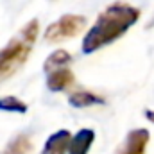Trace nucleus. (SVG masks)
Instances as JSON below:
<instances>
[{
	"label": "nucleus",
	"mask_w": 154,
	"mask_h": 154,
	"mask_svg": "<svg viewBox=\"0 0 154 154\" xmlns=\"http://www.w3.org/2000/svg\"><path fill=\"white\" fill-rule=\"evenodd\" d=\"M138 18H140V11L136 7L127 4H111L99 14L95 25L84 36L82 52L90 54L108 43H113L115 39L124 36L138 22Z\"/></svg>",
	"instance_id": "f257e3e1"
},
{
	"label": "nucleus",
	"mask_w": 154,
	"mask_h": 154,
	"mask_svg": "<svg viewBox=\"0 0 154 154\" xmlns=\"http://www.w3.org/2000/svg\"><path fill=\"white\" fill-rule=\"evenodd\" d=\"M38 36V22H29L14 39L9 41V45L0 50V81L13 75L27 59L31 47L34 45Z\"/></svg>",
	"instance_id": "f03ea898"
},
{
	"label": "nucleus",
	"mask_w": 154,
	"mask_h": 154,
	"mask_svg": "<svg viewBox=\"0 0 154 154\" xmlns=\"http://www.w3.org/2000/svg\"><path fill=\"white\" fill-rule=\"evenodd\" d=\"M86 25V18L84 16H77V14H65L61 16L57 22H54L52 25L47 27L45 39L50 43H59L63 39L74 38L79 34Z\"/></svg>",
	"instance_id": "7ed1b4c3"
},
{
	"label": "nucleus",
	"mask_w": 154,
	"mask_h": 154,
	"mask_svg": "<svg viewBox=\"0 0 154 154\" xmlns=\"http://www.w3.org/2000/svg\"><path fill=\"white\" fill-rule=\"evenodd\" d=\"M70 142H72V134L66 129H61L57 133H54L52 136H48L43 154H66L70 149Z\"/></svg>",
	"instance_id": "20e7f679"
},
{
	"label": "nucleus",
	"mask_w": 154,
	"mask_h": 154,
	"mask_svg": "<svg viewBox=\"0 0 154 154\" xmlns=\"http://www.w3.org/2000/svg\"><path fill=\"white\" fill-rule=\"evenodd\" d=\"M147 143H149V131L147 129H134L127 134L122 154H145Z\"/></svg>",
	"instance_id": "39448f33"
},
{
	"label": "nucleus",
	"mask_w": 154,
	"mask_h": 154,
	"mask_svg": "<svg viewBox=\"0 0 154 154\" xmlns=\"http://www.w3.org/2000/svg\"><path fill=\"white\" fill-rule=\"evenodd\" d=\"M74 82V74L68 68H57L47 77V86L50 91H63Z\"/></svg>",
	"instance_id": "423d86ee"
},
{
	"label": "nucleus",
	"mask_w": 154,
	"mask_h": 154,
	"mask_svg": "<svg viewBox=\"0 0 154 154\" xmlns=\"http://www.w3.org/2000/svg\"><path fill=\"white\" fill-rule=\"evenodd\" d=\"M93 140H95V133L91 129H81L77 134L72 136L68 154H88Z\"/></svg>",
	"instance_id": "0eeeda50"
},
{
	"label": "nucleus",
	"mask_w": 154,
	"mask_h": 154,
	"mask_svg": "<svg viewBox=\"0 0 154 154\" xmlns=\"http://www.w3.org/2000/svg\"><path fill=\"white\" fill-rule=\"evenodd\" d=\"M68 102L74 108H88L93 104H104V99L91 93V91H75L68 97Z\"/></svg>",
	"instance_id": "6e6552de"
},
{
	"label": "nucleus",
	"mask_w": 154,
	"mask_h": 154,
	"mask_svg": "<svg viewBox=\"0 0 154 154\" xmlns=\"http://www.w3.org/2000/svg\"><path fill=\"white\" fill-rule=\"evenodd\" d=\"M72 61V56L66 50H56L50 57H47L45 61V70H52L56 66H65Z\"/></svg>",
	"instance_id": "1a4fd4ad"
},
{
	"label": "nucleus",
	"mask_w": 154,
	"mask_h": 154,
	"mask_svg": "<svg viewBox=\"0 0 154 154\" xmlns=\"http://www.w3.org/2000/svg\"><path fill=\"white\" fill-rule=\"evenodd\" d=\"M0 109L25 113V111H27V104L22 102V100L16 99V97H2V99H0Z\"/></svg>",
	"instance_id": "9d476101"
},
{
	"label": "nucleus",
	"mask_w": 154,
	"mask_h": 154,
	"mask_svg": "<svg viewBox=\"0 0 154 154\" xmlns=\"http://www.w3.org/2000/svg\"><path fill=\"white\" fill-rule=\"evenodd\" d=\"M29 149H31L29 138H27V136H18V138H14V140L9 143L7 154H25V152H29Z\"/></svg>",
	"instance_id": "9b49d317"
},
{
	"label": "nucleus",
	"mask_w": 154,
	"mask_h": 154,
	"mask_svg": "<svg viewBox=\"0 0 154 154\" xmlns=\"http://www.w3.org/2000/svg\"><path fill=\"white\" fill-rule=\"evenodd\" d=\"M145 116H147V118H149V120L154 124V111H147V113H145Z\"/></svg>",
	"instance_id": "f8f14e48"
},
{
	"label": "nucleus",
	"mask_w": 154,
	"mask_h": 154,
	"mask_svg": "<svg viewBox=\"0 0 154 154\" xmlns=\"http://www.w3.org/2000/svg\"><path fill=\"white\" fill-rule=\"evenodd\" d=\"M152 25H154V22H152V23H151V27H152Z\"/></svg>",
	"instance_id": "ddd939ff"
}]
</instances>
